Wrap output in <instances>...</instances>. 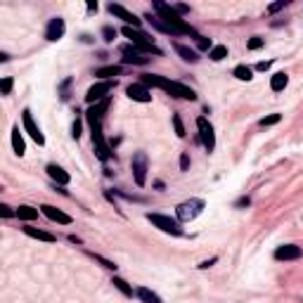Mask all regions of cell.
<instances>
[{"label": "cell", "instance_id": "7402d4cb", "mask_svg": "<svg viewBox=\"0 0 303 303\" xmlns=\"http://www.w3.org/2000/svg\"><path fill=\"white\" fill-rule=\"evenodd\" d=\"M287 83H289V76H287L284 71H277V74H272V78H270V88H272L275 92L284 90V88H287Z\"/></svg>", "mask_w": 303, "mask_h": 303}, {"label": "cell", "instance_id": "4dcf8cb0", "mask_svg": "<svg viewBox=\"0 0 303 303\" xmlns=\"http://www.w3.org/2000/svg\"><path fill=\"white\" fill-rule=\"evenodd\" d=\"M279 119H282V114H270V116H263L258 123L265 128V126H275V123H279Z\"/></svg>", "mask_w": 303, "mask_h": 303}, {"label": "cell", "instance_id": "e0dca14e", "mask_svg": "<svg viewBox=\"0 0 303 303\" xmlns=\"http://www.w3.org/2000/svg\"><path fill=\"white\" fill-rule=\"evenodd\" d=\"M145 19H147L149 24L154 26L156 31H161V33H168V36H175V31H173V29H171V26L166 24V21L161 19V17H156V14H152V12H149V14H145Z\"/></svg>", "mask_w": 303, "mask_h": 303}, {"label": "cell", "instance_id": "603a6c76", "mask_svg": "<svg viewBox=\"0 0 303 303\" xmlns=\"http://www.w3.org/2000/svg\"><path fill=\"white\" fill-rule=\"evenodd\" d=\"M135 294H137V298H140L142 303H164L161 296H159V294H154L152 289H147V287H140Z\"/></svg>", "mask_w": 303, "mask_h": 303}, {"label": "cell", "instance_id": "30bf717a", "mask_svg": "<svg viewBox=\"0 0 303 303\" xmlns=\"http://www.w3.org/2000/svg\"><path fill=\"white\" fill-rule=\"evenodd\" d=\"M107 10H109V12L114 14V17H119L121 21H126V26L140 29V19H137V17H135L133 12H128V10H126L123 5H114V3H109V5H107Z\"/></svg>", "mask_w": 303, "mask_h": 303}, {"label": "cell", "instance_id": "d4e9b609", "mask_svg": "<svg viewBox=\"0 0 303 303\" xmlns=\"http://www.w3.org/2000/svg\"><path fill=\"white\" fill-rule=\"evenodd\" d=\"M111 284H114V287H116V289L121 291V294H123L126 298H133V287H130V284L126 282V279L114 277V279H111Z\"/></svg>", "mask_w": 303, "mask_h": 303}, {"label": "cell", "instance_id": "ab89813d", "mask_svg": "<svg viewBox=\"0 0 303 303\" xmlns=\"http://www.w3.org/2000/svg\"><path fill=\"white\" fill-rule=\"evenodd\" d=\"M187 168H190V156L182 154L180 156V171H187Z\"/></svg>", "mask_w": 303, "mask_h": 303}, {"label": "cell", "instance_id": "8992f818", "mask_svg": "<svg viewBox=\"0 0 303 303\" xmlns=\"http://www.w3.org/2000/svg\"><path fill=\"white\" fill-rule=\"evenodd\" d=\"M197 130H199V140L201 145L206 147V152L211 154L213 149H216V133H213V126L206 116H199L197 119Z\"/></svg>", "mask_w": 303, "mask_h": 303}, {"label": "cell", "instance_id": "74e56055", "mask_svg": "<svg viewBox=\"0 0 303 303\" xmlns=\"http://www.w3.org/2000/svg\"><path fill=\"white\" fill-rule=\"evenodd\" d=\"M0 213H3V218H12V216H17V211H12L7 204H0Z\"/></svg>", "mask_w": 303, "mask_h": 303}, {"label": "cell", "instance_id": "5b68a950", "mask_svg": "<svg viewBox=\"0 0 303 303\" xmlns=\"http://www.w3.org/2000/svg\"><path fill=\"white\" fill-rule=\"evenodd\" d=\"M204 206H206V201H204V199H187V201H182L180 206L175 208L178 220H180V223H190V220H194L201 211H204Z\"/></svg>", "mask_w": 303, "mask_h": 303}, {"label": "cell", "instance_id": "7c38bea8", "mask_svg": "<svg viewBox=\"0 0 303 303\" xmlns=\"http://www.w3.org/2000/svg\"><path fill=\"white\" fill-rule=\"evenodd\" d=\"M64 31H66L64 19H62V17H52L50 24H48V29H45V40L55 43V40H59L62 36H64Z\"/></svg>", "mask_w": 303, "mask_h": 303}, {"label": "cell", "instance_id": "5bb4252c", "mask_svg": "<svg viewBox=\"0 0 303 303\" xmlns=\"http://www.w3.org/2000/svg\"><path fill=\"white\" fill-rule=\"evenodd\" d=\"M303 256V249L296 244H284V246H277L275 249V258L277 261H296V258Z\"/></svg>", "mask_w": 303, "mask_h": 303}, {"label": "cell", "instance_id": "f1b7e54d", "mask_svg": "<svg viewBox=\"0 0 303 303\" xmlns=\"http://www.w3.org/2000/svg\"><path fill=\"white\" fill-rule=\"evenodd\" d=\"M88 256H92L97 263H102V268H107V270H116V263H114V261H107V258L97 256V253H88Z\"/></svg>", "mask_w": 303, "mask_h": 303}, {"label": "cell", "instance_id": "ee69618b", "mask_svg": "<svg viewBox=\"0 0 303 303\" xmlns=\"http://www.w3.org/2000/svg\"><path fill=\"white\" fill-rule=\"evenodd\" d=\"M88 12H97V3H88Z\"/></svg>", "mask_w": 303, "mask_h": 303}, {"label": "cell", "instance_id": "d590c367", "mask_svg": "<svg viewBox=\"0 0 303 303\" xmlns=\"http://www.w3.org/2000/svg\"><path fill=\"white\" fill-rule=\"evenodd\" d=\"M71 137H74V140L81 137V116L74 119V126H71Z\"/></svg>", "mask_w": 303, "mask_h": 303}, {"label": "cell", "instance_id": "9a60e30c", "mask_svg": "<svg viewBox=\"0 0 303 303\" xmlns=\"http://www.w3.org/2000/svg\"><path fill=\"white\" fill-rule=\"evenodd\" d=\"M121 52L126 55V57H123V64H137V66H142V64H147V62H149V57H145L142 52H137L135 45H123Z\"/></svg>", "mask_w": 303, "mask_h": 303}, {"label": "cell", "instance_id": "ac0fdd59", "mask_svg": "<svg viewBox=\"0 0 303 303\" xmlns=\"http://www.w3.org/2000/svg\"><path fill=\"white\" fill-rule=\"evenodd\" d=\"M29 237H33V239H40V242H55V235H50V232H45V230H38V227H31V225H24L21 227Z\"/></svg>", "mask_w": 303, "mask_h": 303}, {"label": "cell", "instance_id": "2e32d148", "mask_svg": "<svg viewBox=\"0 0 303 303\" xmlns=\"http://www.w3.org/2000/svg\"><path fill=\"white\" fill-rule=\"evenodd\" d=\"M45 171H48V175H50L52 180L57 182V185H69L71 175L66 173V171H64L62 166H57V164H48V168H45Z\"/></svg>", "mask_w": 303, "mask_h": 303}, {"label": "cell", "instance_id": "60d3db41", "mask_svg": "<svg viewBox=\"0 0 303 303\" xmlns=\"http://www.w3.org/2000/svg\"><path fill=\"white\" fill-rule=\"evenodd\" d=\"M173 10L178 14H185V12H190V5H173Z\"/></svg>", "mask_w": 303, "mask_h": 303}, {"label": "cell", "instance_id": "52a82bcc", "mask_svg": "<svg viewBox=\"0 0 303 303\" xmlns=\"http://www.w3.org/2000/svg\"><path fill=\"white\" fill-rule=\"evenodd\" d=\"M114 85H116V81H100V83H95L90 90L85 92V102L97 104V102H102V100H107V95L114 90Z\"/></svg>", "mask_w": 303, "mask_h": 303}, {"label": "cell", "instance_id": "ffe728a7", "mask_svg": "<svg viewBox=\"0 0 303 303\" xmlns=\"http://www.w3.org/2000/svg\"><path fill=\"white\" fill-rule=\"evenodd\" d=\"M121 66H100V69H95V76L104 78V81H114V76H121Z\"/></svg>", "mask_w": 303, "mask_h": 303}, {"label": "cell", "instance_id": "83f0119b", "mask_svg": "<svg viewBox=\"0 0 303 303\" xmlns=\"http://www.w3.org/2000/svg\"><path fill=\"white\" fill-rule=\"evenodd\" d=\"M116 38V29L114 26H102V40L104 43H114Z\"/></svg>", "mask_w": 303, "mask_h": 303}, {"label": "cell", "instance_id": "1f68e13d", "mask_svg": "<svg viewBox=\"0 0 303 303\" xmlns=\"http://www.w3.org/2000/svg\"><path fill=\"white\" fill-rule=\"evenodd\" d=\"M173 128H175V135L178 137H185V126H182V119L175 114L173 116Z\"/></svg>", "mask_w": 303, "mask_h": 303}, {"label": "cell", "instance_id": "8d00e7d4", "mask_svg": "<svg viewBox=\"0 0 303 303\" xmlns=\"http://www.w3.org/2000/svg\"><path fill=\"white\" fill-rule=\"evenodd\" d=\"M287 5H289V0H279V3H272V5L270 7H268V12H279V10H282V7H287Z\"/></svg>", "mask_w": 303, "mask_h": 303}, {"label": "cell", "instance_id": "7a4b0ae2", "mask_svg": "<svg viewBox=\"0 0 303 303\" xmlns=\"http://www.w3.org/2000/svg\"><path fill=\"white\" fill-rule=\"evenodd\" d=\"M154 10H156V17H161V19L175 31V36H194V40L199 38V33L194 31L192 26L187 24L171 5H166V3H161V0H154Z\"/></svg>", "mask_w": 303, "mask_h": 303}, {"label": "cell", "instance_id": "4fadbf2b", "mask_svg": "<svg viewBox=\"0 0 303 303\" xmlns=\"http://www.w3.org/2000/svg\"><path fill=\"white\" fill-rule=\"evenodd\" d=\"M126 95H128L130 100H135V102H152V90L142 83H130L128 88H126Z\"/></svg>", "mask_w": 303, "mask_h": 303}, {"label": "cell", "instance_id": "484cf974", "mask_svg": "<svg viewBox=\"0 0 303 303\" xmlns=\"http://www.w3.org/2000/svg\"><path fill=\"white\" fill-rule=\"evenodd\" d=\"M208 57H211L213 62H223V59L227 57V48L225 45H213L211 52H208Z\"/></svg>", "mask_w": 303, "mask_h": 303}, {"label": "cell", "instance_id": "d6a6232c", "mask_svg": "<svg viewBox=\"0 0 303 303\" xmlns=\"http://www.w3.org/2000/svg\"><path fill=\"white\" fill-rule=\"evenodd\" d=\"M197 48H199V50H208L211 52V38H206V36H199V38H197Z\"/></svg>", "mask_w": 303, "mask_h": 303}, {"label": "cell", "instance_id": "b9f144b4", "mask_svg": "<svg viewBox=\"0 0 303 303\" xmlns=\"http://www.w3.org/2000/svg\"><path fill=\"white\" fill-rule=\"evenodd\" d=\"M270 66H272V62H258V64H256V69H258V71H268Z\"/></svg>", "mask_w": 303, "mask_h": 303}, {"label": "cell", "instance_id": "9c48e42d", "mask_svg": "<svg viewBox=\"0 0 303 303\" xmlns=\"http://www.w3.org/2000/svg\"><path fill=\"white\" fill-rule=\"evenodd\" d=\"M21 123H24V130L31 135V140L36 142V145H45V135L40 133V128L36 126V121H33V116H31V111L29 109L21 111Z\"/></svg>", "mask_w": 303, "mask_h": 303}, {"label": "cell", "instance_id": "277c9868", "mask_svg": "<svg viewBox=\"0 0 303 303\" xmlns=\"http://www.w3.org/2000/svg\"><path fill=\"white\" fill-rule=\"evenodd\" d=\"M147 220L154 227H159L161 232H166V235H173V237H180V235H182L180 223L173 220L171 216H164V213H147Z\"/></svg>", "mask_w": 303, "mask_h": 303}, {"label": "cell", "instance_id": "d6986e66", "mask_svg": "<svg viewBox=\"0 0 303 303\" xmlns=\"http://www.w3.org/2000/svg\"><path fill=\"white\" fill-rule=\"evenodd\" d=\"M12 149H14V154L17 156H24V152H26V145H24V137H21V133H19V126H14L12 128Z\"/></svg>", "mask_w": 303, "mask_h": 303}, {"label": "cell", "instance_id": "44dd1931", "mask_svg": "<svg viewBox=\"0 0 303 303\" xmlns=\"http://www.w3.org/2000/svg\"><path fill=\"white\" fill-rule=\"evenodd\" d=\"M175 52H178L185 62H190V64H197V62H199V55H197V50H192V48L180 45V43H178V45H175Z\"/></svg>", "mask_w": 303, "mask_h": 303}, {"label": "cell", "instance_id": "e575fe53", "mask_svg": "<svg viewBox=\"0 0 303 303\" xmlns=\"http://www.w3.org/2000/svg\"><path fill=\"white\" fill-rule=\"evenodd\" d=\"M246 48H249V50H261V48H263V38H261V36H253V38L246 43Z\"/></svg>", "mask_w": 303, "mask_h": 303}, {"label": "cell", "instance_id": "836d02e7", "mask_svg": "<svg viewBox=\"0 0 303 303\" xmlns=\"http://www.w3.org/2000/svg\"><path fill=\"white\" fill-rule=\"evenodd\" d=\"M69 88H71V78H64V83H62V88H59V97L62 100H69Z\"/></svg>", "mask_w": 303, "mask_h": 303}, {"label": "cell", "instance_id": "cb8c5ba5", "mask_svg": "<svg viewBox=\"0 0 303 303\" xmlns=\"http://www.w3.org/2000/svg\"><path fill=\"white\" fill-rule=\"evenodd\" d=\"M17 218L26 220V223H29V220H36V218H38V208H33V206H19V208H17Z\"/></svg>", "mask_w": 303, "mask_h": 303}, {"label": "cell", "instance_id": "f546056e", "mask_svg": "<svg viewBox=\"0 0 303 303\" xmlns=\"http://www.w3.org/2000/svg\"><path fill=\"white\" fill-rule=\"evenodd\" d=\"M12 85H14V81L10 76H5L0 81V92H3V95H10V92H12Z\"/></svg>", "mask_w": 303, "mask_h": 303}, {"label": "cell", "instance_id": "4316f807", "mask_svg": "<svg viewBox=\"0 0 303 303\" xmlns=\"http://www.w3.org/2000/svg\"><path fill=\"white\" fill-rule=\"evenodd\" d=\"M232 74L239 78V81H251V78H253V71L249 69V66H244V64L235 66V71H232Z\"/></svg>", "mask_w": 303, "mask_h": 303}, {"label": "cell", "instance_id": "8fae6325", "mask_svg": "<svg viewBox=\"0 0 303 303\" xmlns=\"http://www.w3.org/2000/svg\"><path fill=\"white\" fill-rule=\"evenodd\" d=\"M40 213H43L45 218H50L52 223H59V225H69L71 223L69 213H64L62 208H57V206H50V204H43V206H40Z\"/></svg>", "mask_w": 303, "mask_h": 303}, {"label": "cell", "instance_id": "6da1fadb", "mask_svg": "<svg viewBox=\"0 0 303 303\" xmlns=\"http://www.w3.org/2000/svg\"><path fill=\"white\" fill-rule=\"evenodd\" d=\"M142 85H152V88H161L164 92H168L171 97H180V100H190L194 102L197 100V92L192 88H187V85L178 83V81H171V78H164V76H156V74H145L140 81Z\"/></svg>", "mask_w": 303, "mask_h": 303}, {"label": "cell", "instance_id": "ba28073f", "mask_svg": "<svg viewBox=\"0 0 303 303\" xmlns=\"http://www.w3.org/2000/svg\"><path fill=\"white\" fill-rule=\"evenodd\" d=\"M130 168H133L135 185L145 187V182H147V154H145V152H135V154H133V161H130Z\"/></svg>", "mask_w": 303, "mask_h": 303}, {"label": "cell", "instance_id": "7bdbcfd3", "mask_svg": "<svg viewBox=\"0 0 303 303\" xmlns=\"http://www.w3.org/2000/svg\"><path fill=\"white\" fill-rule=\"evenodd\" d=\"M216 261H218V258H208V261H204V263H199V268H201V270H206V268H211V265L216 263Z\"/></svg>", "mask_w": 303, "mask_h": 303}, {"label": "cell", "instance_id": "f35d334b", "mask_svg": "<svg viewBox=\"0 0 303 303\" xmlns=\"http://www.w3.org/2000/svg\"><path fill=\"white\" fill-rule=\"evenodd\" d=\"M251 204V199L249 197H242V199H237V204H235V208H242V206H249Z\"/></svg>", "mask_w": 303, "mask_h": 303}, {"label": "cell", "instance_id": "3957f363", "mask_svg": "<svg viewBox=\"0 0 303 303\" xmlns=\"http://www.w3.org/2000/svg\"><path fill=\"white\" fill-rule=\"evenodd\" d=\"M88 123H90V130H92V147H95V154L100 161H109L111 156V149L109 145L104 142V133H102V119L92 116V114H85Z\"/></svg>", "mask_w": 303, "mask_h": 303}]
</instances>
